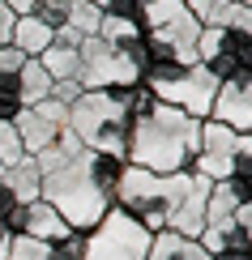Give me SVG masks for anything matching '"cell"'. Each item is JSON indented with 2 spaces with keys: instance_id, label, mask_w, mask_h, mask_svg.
Masks as SVG:
<instances>
[{
  "instance_id": "obj_1",
  "label": "cell",
  "mask_w": 252,
  "mask_h": 260,
  "mask_svg": "<svg viewBox=\"0 0 252 260\" xmlns=\"http://www.w3.org/2000/svg\"><path fill=\"white\" fill-rule=\"evenodd\" d=\"M120 171L124 162L120 158H107V154H73L60 171L43 175V192L39 201H47L51 209L64 218V226L77 235H90L98 222L107 218V209L116 205V183H120Z\"/></svg>"
},
{
  "instance_id": "obj_2",
  "label": "cell",
  "mask_w": 252,
  "mask_h": 260,
  "mask_svg": "<svg viewBox=\"0 0 252 260\" xmlns=\"http://www.w3.org/2000/svg\"><path fill=\"white\" fill-rule=\"evenodd\" d=\"M197 154H201V120L175 111L167 103H154V111H146L128 128L124 162L150 171V175H184V171H192Z\"/></svg>"
},
{
  "instance_id": "obj_3",
  "label": "cell",
  "mask_w": 252,
  "mask_h": 260,
  "mask_svg": "<svg viewBox=\"0 0 252 260\" xmlns=\"http://www.w3.org/2000/svg\"><path fill=\"white\" fill-rule=\"evenodd\" d=\"M188 183H192V171H184V175H150V171L124 162L120 183H116V209L128 213L133 222H141L150 235H158V231H167Z\"/></svg>"
},
{
  "instance_id": "obj_4",
  "label": "cell",
  "mask_w": 252,
  "mask_h": 260,
  "mask_svg": "<svg viewBox=\"0 0 252 260\" xmlns=\"http://www.w3.org/2000/svg\"><path fill=\"white\" fill-rule=\"evenodd\" d=\"M64 128H73V137L81 141V149L124 162L133 115L111 99V90H81L77 99L69 103V124Z\"/></svg>"
},
{
  "instance_id": "obj_5",
  "label": "cell",
  "mask_w": 252,
  "mask_h": 260,
  "mask_svg": "<svg viewBox=\"0 0 252 260\" xmlns=\"http://www.w3.org/2000/svg\"><path fill=\"white\" fill-rule=\"evenodd\" d=\"M141 85L154 94L158 103L175 107V111L192 115V120H210V103H214V90H218V77L201 64H150L141 73Z\"/></svg>"
},
{
  "instance_id": "obj_6",
  "label": "cell",
  "mask_w": 252,
  "mask_h": 260,
  "mask_svg": "<svg viewBox=\"0 0 252 260\" xmlns=\"http://www.w3.org/2000/svg\"><path fill=\"white\" fill-rule=\"evenodd\" d=\"M146 252H150V231L111 205L107 218L86 235L81 260H146Z\"/></svg>"
},
{
  "instance_id": "obj_7",
  "label": "cell",
  "mask_w": 252,
  "mask_h": 260,
  "mask_svg": "<svg viewBox=\"0 0 252 260\" xmlns=\"http://www.w3.org/2000/svg\"><path fill=\"white\" fill-rule=\"evenodd\" d=\"M77 60H81V73H77L81 90H120V85H137L141 81V73L128 64L124 51L111 47V43H103L98 35L77 43Z\"/></svg>"
},
{
  "instance_id": "obj_8",
  "label": "cell",
  "mask_w": 252,
  "mask_h": 260,
  "mask_svg": "<svg viewBox=\"0 0 252 260\" xmlns=\"http://www.w3.org/2000/svg\"><path fill=\"white\" fill-rule=\"evenodd\" d=\"M197 64L210 69L218 81L252 73V30H214L201 26L197 35Z\"/></svg>"
},
{
  "instance_id": "obj_9",
  "label": "cell",
  "mask_w": 252,
  "mask_h": 260,
  "mask_svg": "<svg viewBox=\"0 0 252 260\" xmlns=\"http://www.w3.org/2000/svg\"><path fill=\"white\" fill-rule=\"evenodd\" d=\"M5 235L9 239H43V243H60L69 239V226L56 209H51L47 201H26V205H13V209L5 213Z\"/></svg>"
},
{
  "instance_id": "obj_10",
  "label": "cell",
  "mask_w": 252,
  "mask_h": 260,
  "mask_svg": "<svg viewBox=\"0 0 252 260\" xmlns=\"http://www.w3.org/2000/svg\"><path fill=\"white\" fill-rule=\"evenodd\" d=\"M210 120L235 128V133H252V73L218 81L214 103H210Z\"/></svg>"
},
{
  "instance_id": "obj_11",
  "label": "cell",
  "mask_w": 252,
  "mask_h": 260,
  "mask_svg": "<svg viewBox=\"0 0 252 260\" xmlns=\"http://www.w3.org/2000/svg\"><path fill=\"white\" fill-rule=\"evenodd\" d=\"M13 128H17V141H21V154H26V158H35L39 149H47L51 141H56V133H60L56 124L43 120L35 107H21V111L13 115Z\"/></svg>"
},
{
  "instance_id": "obj_12",
  "label": "cell",
  "mask_w": 252,
  "mask_h": 260,
  "mask_svg": "<svg viewBox=\"0 0 252 260\" xmlns=\"http://www.w3.org/2000/svg\"><path fill=\"white\" fill-rule=\"evenodd\" d=\"M146 260H210V252L197 239H184V235H175V231H158V235H150Z\"/></svg>"
},
{
  "instance_id": "obj_13",
  "label": "cell",
  "mask_w": 252,
  "mask_h": 260,
  "mask_svg": "<svg viewBox=\"0 0 252 260\" xmlns=\"http://www.w3.org/2000/svg\"><path fill=\"white\" fill-rule=\"evenodd\" d=\"M239 149H252L248 133H235V128H227V124L201 120V154H214V158H235Z\"/></svg>"
},
{
  "instance_id": "obj_14",
  "label": "cell",
  "mask_w": 252,
  "mask_h": 260,
  "mask_svg": "<svg viewBox=\"0 0 252 260\" xmlns=\"http://www.w3.org/2000/svg\"><path fill=\"white\" fill-rule=\"evenodd\" d=\"M5 188L13 192V201H17V205L39 201V192H43V175H39L35 158H17L13 167H5Z\"/></svg>"
},
{
  "instance_id": "obj_15",
  "label": "cell",
  "mask_w": 252,
  "mask_h": 260,
  "mask_svg": "<svg viewBox=\"0 0 252 260\" xmlns=\"http://www.w3.org/2000/svg\"><path fill=\"white\" fill-rule=\"evenodd\" d=\"M9 43H13L21 56H35V60H39L43 51L51 47V30L43 26L35 13H26V17H17V21H13V35H9Z\"/></svg>"
},
{
  "instance_id": "obj_16",
  "label": "cell",
  "mask_w": 252,
  "mask_h": 260,
  "mask_svg": "<svg viewBox=\"0 0 252 260\" xmlns=\"http://www.w3.org/2000/svg\"><path fill=\"white\" fill-rule=\"evenodd\" d=\"M17 94H21V107H35L51 94V77L43 73V64L35 56H26V64L17 69Z\"/></svg>"
},
{
  "instance_id": "obj_17",
  "label": "cell",
  "mask_w": 252,
  "mask_h": 260,
  "mask_svg": "<svg viewBox=\"0 0 252 260\" xmlns=\"http://www.w3.org/2000/svg\"><path fill=\"white\" fill-rule=\"evenodd\" d=\"M39 64H43V73H47L51 81H77V73H81L77 47H60V43H51L39 56Z\"/></svg>"
},
{
  "instance_id": "obj_18",
  "label": "cell",
  "mask_w": 252,
  "mask_h": 260,
  "mask_svg": "<svg viewBox=\"0 0 252 260\" xmlns=\"http://www.w3.org/2000/svg\"><path fill=\"white\" fill-rule=\"evenodd\" d=\"M201 26H214V30H252V5L214 0V9L201 17Z\"/></svg>"
},
{
  "instance_id": "obj_19",
  "label": "cell",
  "mask_w": 252,
  "mask_h": 260,
  "mask_svg": "<svg viewBox=\"0 0 252 260\" xmlns=\"http://www.w3.org/2000/svg\"><path fill=\"white\" fill-rule=\"evenodd\" d=\"M98 39L111 43V47H128L133 39H141V26L137 17H116V13H103V21H98Z\"/></svg>"
},
{
  "instance_id": "obj_20",
  "label": "cell",
  "mask_w": 252,
  "mask_h": 260,
  "mask_svg": "<svg viewBox=\"0 0 252 260\" xmlns=\"http://www.w3.org/2000/svg\"><path fill=\"white\" fill-rule=\"evenodd\" d=\"M98 21H103V9L90 5V0H77L69 9V17H64V26H73L81 39H90V35H98Z\"/></svg>"
},
{
  "instance_id": "obj_21",
  "label": "cell",
  "mask_w": 252,
  "mask_h": 260,
  "mask_svg": "<svg viewBox=\"0 0 252 260\" xmlns=\"http://www.w3.org/2000/svg\"><path fill=\"white\" fill-rule=\"evenodd\" d=\"M5 260H60L56 243H43V239H9V256Z\"/></svg>"
},
{
  "instance_id": "obj_22",
  "label": "cell",
  "mask_w": 252,
  "mask_h": 260,
  "mask_svg": "<svg viewBox=\"0 0 252 260\" xmlns=\"http://www.w3.org/2000/svg\"><path fill=\"white\" fill-rule=\"evenodd\" d=\"M73 5H77V0H39L30 13H35L47 30H56V26H64V17H69V9H73Z\"/></svg>"
},
{
  "instance_id": "obj_23",
  "label": "cell",
  "mask_w": 252,
  "mask_h": 260,
  "mask_svg": "<svg viewBox=\"0 0 252 260\" xmlns=\"http://www.w3.org/2000/svg\"><path fill=\"white\" fill-rule=\"evenodd\" d=\"M17 158H26L21 154V141H17V128H13V120H0V162L13 167Z\"/></svg>"
},
{
  "instance_id": "obj_24",
  "label": "cell",
  "mask_w": 252,
  "mask_h": 260,
  "mask_svg": "<svg viewBox=\"0 0 252 260\" xmlns=\"http://www.w3.org/2000/svg\"><path fill=\"white\" fill-rule=\"evenodd\" d=\"M35 111H39L47 124H56V128H64V124H69V107H64V103H56V99H43V103H35Z\"/></svg>"
},
{
  "instance_id": "obj_25",
  "label": "cell",
  "mask_w": 252,
  "mask_h": 260,
  "mask_svg": "<svg viewBox=\"0 0 252 260\" xmlns=\"http://www.w3.org/2000/svg\"><path fill=\"white\" fill-rule=\"evenodd\" d=\"M81 252H86V235H77V231H73L69 239L56 243V256L60 260H81Z\"/></svg>"
},
{
  "instance_id": "obj_26",
  "label": "cell",
  "mask_w": 252,
  "mask_h": 260,
  "mask_svg": "<svg viewBox=\"0 0 252 260\" xmlns=\"http://www.w3.org/2000/svg\"><path fill=\"white\" fill-rule=\"evenodd\" d=\"M77 94H81V85H77V81H51V94H47V99H56V103L69 107Z\"/></svg>"
},
{
  "instance_id": "obj_27",
  "label": "cell",
  "mask_w": 252,
  "mask_h": 260,
  "mask_svg": "<svg viewBox=\"0 0 252 260\" xmlns=\"http://www.w3.org/2000/svg\"><path fill=\"white\" fill-rule=\"evenodd\" d=\"M21 64H26V56H21L13 43H9V47H0V73H17Z\"/></svg>"
},
{
  "instance_id": "obj_28",
  "label": "cell",
  "mask_w": 252,
  "mask_h": 260,
  "mask_svg": "<svg viewBox=\"0 0 252 260\" xmlns=\"http://www.w3.org/2000/svg\"><path fill=\"white\" fill-rule=\"evenodd\" d=\"M13 9L5 5V0H0V47H9V35H13Z\"/></svg>"
},
{
  "instance_id": "obj_29",
  "label": "cell",
  "mask_w": 252,
  "mask_h": 260,
  "mask_svg": "<svg viewBox=\"0 0 252 260\" xmlns=\"http://www.w3.org/2000/svg\"><path fill=\"white\" fill-rule=\"evenodd\" d=\"M184 9H188V13H192L197 21H201V17H205V13L214 9V0H184Z\"/></svg>"
},
{
  "instance_id": "obj_30",
  "label": "cell",
  "mask_w": 252,
  "mask_h": 260,
  "mask_svg": "<svg viewBox=\"0 0 252 260\" xmlns=\"http://www.w3.org/2000/svg\"><path fill=\"white\" fill-rule=\"evenodd\" d=\"M13 205H17V201H13V192H9L5 183H0V222H5V213L13 209Z\"/></svg>"
},
{
  "instance_id": "obj_31",
  "label": "cell",
  "mask_w": 252,
  "mask_h": 260,
  "mask_svg": "<svg viewBox=\"0 0 252 260\" xmlns=\"http://www.w3.org/2000/svg\"><path fill=\"white\" fill-rule=\"evenodd\" d=\"M210 260H252V256L248 252H214Z\"/></svg>"
},
{
  "instance_id": "obj_32",
  "label": "cell",
  "mask_w": 252,
  "mask_h": 260,
  "mask_svg": "<svg viewBox=\"0 0 252 260\" xmlns=\"http://www.w3.org/2000/svg\"><path fill=\"white\" fill-rule=\"evenodd\" d=\"M9 256V235H5V226H0V260Z\"/></svg>"
},
{
  "instance_id": "obj_33",
  "label": "cell",
  "mask_w": 252,
  "mask_h": 260,
  "mask_svg": "<svg viewBox=\"0 0 252 260\" xmlns=\"http://www.w3.org/2000/svg\"><path fill=\"white\" fill-rule=\"evenodd\" d=\"M0 183H5V162H0Z\"/></svg>"
},
{
  "instance_id": "obj_34",
  "label": "cell",
  "mask_w": 252,
  "mask_h": 260,
  "mask_svg": "<svg viewBox=\"0 0 252 260\" xmlns=\"http://www.w3.org/2000/svg\"><path fill=\"white\" fill-rule=\"evenodd\" d=\"M231 5H252V0H231Z\"/></svg>"
}]
</instances>
